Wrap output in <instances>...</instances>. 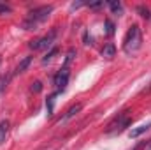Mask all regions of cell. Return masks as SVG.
I'll return each mask as SVG.
<instances>
[{
    "label": "cell",
    "mask_w": 151,
    "mask_h": 150,
    "mask_svg": "<svg viewBox=\"0 0 151 150\" xmlns=\"http://www.w3.org/2000/svg\"><path fill=\"white\" fill-rule=\"evenodd\" d=\"M9 129H11L9 120H2V122H0V147L5 143V140H7V136H9Z\"/></svg>",
    "instance_id": "7"
},
{
    "label": "cell",
    "mask_w": 151,
    "mask_h": 150,
    "mask_svg": "<svg viewBox=\"0 0 151 150\" xmlns=\"http://www.w3.org/2000/svg\"><path fill=\"white\" fill-rule=\"evenodd\" d=\"M100 55L106 58V60H111L114 55H116V48H114L113 42H107L104 48H102V51H100Z\"/></svg>",
    "instance_id": "8"
},
{
    "label": "cell",
    "mask_w": 151,
    "mask_h": 150,
    "mask_svg": "<svg viewBox=\"0 0 151 150\" xmlns=\"http://www.w3.org/2000/svg\"><path fill=\"white\" fill-rule=\"evenodd\" d=\"M84 44H93L91 37H88V34H84Z\"/></svg>",
    "instance_id": "21"
},
{
    "label": "cell",
    "mask_w": 151,
    "mask_h": 150,
    "mask_svg": "<svg viewBox=\"0 0 151 150\" xmlns=\"http://www.w3.org/2000/svg\"><path fill=\"white\" fill-rule=\"evenodd\" d=\"M9 12H11V7L7 4H2L0 2V14H9Z\"/></svg>",
    "instance_id": "18"
},
{
    "label": "cell",
    "mask_w": 151,
    "mask_h": 150,
    "mask_svg": "<svg viewBox=\"0 0 151 150\" xmlns=\"http://www.w3.org/2000/svg\"><path fill=\"white\" fill-rule=\"evenodd\" d=\"M74 58H76V50H74V48H70V50L67 51V57H65V62H63V67H67V69H69Z\"/></svg>",
    "instance_id": "13"
},
{
    "label": "cell",
    "mask_w": 151,
    "mask_h": 150,
    "mask_svg": "<svg viewBox=\"0 0 151 150\" xmlns=\"http://www.w3.org/2000/svg\"><path fill=\"white\" fill-rule=\"evenodd\" d=\"M32 64V57H25L19 64H18V67H16V71H14V74H21V73H25L27 69H28V66Z\"/></svg>",
    "instance_id": "10"
},
{
    "label": "cell",
    "mask_w": 151,
    "mask_h": 150,
    "mask_svg": "<svg viewBox=\"0 0 151 150\" xmlns=\"http://www.w3.org/2000/svg\"><path fill=\"white\" fill-rule=\"evenodd\" d=\"M58 94L55 92L53 95H49L47 97V101H46V108H47V117H51L53 115V108H55V97H56Z\"/></svg>",
    "instance_id": "11"
},
{
    "label": "cell",
    "mask_w": 151,
    "mask_h": 150,
    "mask_svg": "<svg viewBox=\"0 0 151 150\" xmlns=\"http://www.w3.org/2000/svg\"><path fill=\"white\" fill-rule=\"evenodd\" d=\"M58 36V30L56 28H51L49 30V34H46L44 37L40 39H35V41H30V50H34V51H39V50H46V48H51L53 46V42H55V39Z\"/></svg>",
    "instance_id": "4"
},
{
    "label": "cell",
    "mask_w": 151,
    "mask_h": 150,
    "mask_svg": "<svg viewBox=\"0 0 151 150\" xmlns=\"http://www.w3.org/2000/svg\"><path fill=\"white\" fill-rule=\"evenodd\" d=\"M135 11H137V12H139V16H142L144 20H150V18H151V11L146 7V5H137V7H135Z\"/></svg>",
    "instance_id": "12"
},
{
    "label": "cell",
    "mask_w": 151,
    "mask_h": 150,
    "mask_svg": "<svg viewBox=\"0 0 151 150\" xmlns=\"http://www.w3.org/2000/svg\"><path fill=\"white\" fill-rule=\"evenodd\" d=\"M106 28H107L106 32H107L109 36H113V34H114V25L111 23V21H109V20H106Z\"/></svg>",
    "instance_id": "17"
},
{
    "label": "cell",
    "mask_w": 151,
    "mask_h": 150,
    "mask_svg": "<svg viewBox=\"0 0 151 150\" xmlns=\"http://www.w3.org/2000/svg\"><path fill=\"white\" fill-rule=\"evenodd\" d=\"M132 124V117H128L127 113H119L116 118H113L106 129V134H119L121 131H125L128 125Z\"/></svg>",
    "instance_id": "3"
},
{
    "label": "cell",
    "mask_w": 151,
    "mask_h": 150,
    "mask_svg": "<svg viewBox=\"0 0 151 150\" xmlns=\"http://www.w3.org/2000/svg\"><path fill=\"white\" fill-rule=\"evenodd\" d=\"M53 12V5H40V7H35L32 9L27 18L23 20V28L25 30H37L39 25H42Z\"/></svg>",
    "instance_id": "1"
},
{
    "label": "cell",
    "mask_w": 151,
    "mask_h": 150,
    "mask_svg": "<svg viewBox=\"0 0 151 150\" xmlns=\"http://www.w3.org/2000/svg\"><path fill=\"white\" fill-rule=\"evenodd\" d=\"M40 90H42V83H40V81L32 83V92H40Z\"/></svg>",
    "instance_id": "20"
},
{
    "label": "cell",
    "mask_w": 151,
    "mask_h": 150,
    "mask_svg": "<svg viewBox=\"0 0 151 150\" xmlns=\"http://www.w3.org/2000/svg\"><path fill=\"white\" fill-rule=\"evenodd\" d=\"M141 147H142V143H139V145H135L134 149H130V150H139V149H141Z\"/></svg>",
    "instance_id": "23"
},
{
    "label": "cell",
    "mask_w": 151,
    "mask_h": 150,
    "mask_svg": "<svg viewBox=\"0 0 151 150\" xmlns=\"http://www.w3.org/2000/svg\"><path fill=\"white\" fill-rule=\"evenodd\" d=\"M9 81H11V74H2V76H0V94L7 88Z\"/></svg>",
    "instance_id": "15"
},
{
    "label": "cell",
    "mask_w": 151,
    "mask_h": 150,
    "mask_svg": "<svg viewBox=\"0 0 151 150\" xmlns=\"http://www.w3.org/2000/svg\"><path fill=\"white\" fill-rule=\"evenodd\" d=\"M67 83H69V69H67V67H62V69L58 71V74L55 76L56 94H62V92L67 88Z\"/></svg>",
    "instance_id": "5"
},
{
    "label": "cell",
    "mask_w": 151,
    "mask_h": 150,
    "mask_svg": "<svg viewBox=\"0 0 151 150\" xmlns=\"http://www.w3.org/2000/svg\"><path fill=\"white\" fill-rule=\"evenodd\" d=\"M150 127H151V122H148V124H142V125H139V127L132 129V131L128 133V136H130V138H139V136H141V134H144Z\"/></svg>",
    "instance_id": "9"
},
{
    "label": "cell",
    "mask_w": 151,
    "mask_h": 150,
    "mask_svg": "<svg viewBox=\"0 0 151 150\" xmlns=\"http://www.w3.org/2000/svg\"><path fill=\"white\" fill-rule=\"evenodd\" d=\"M55 55H58V48H56V46H55V48H51V51H49V53H46V57L42 58V64L51 62V60L55 58Z\"/></svg>",
    "instance_id": "16"
},
{
    "label": "cell",
    "mask_w": 151,
    "mask_h": 150,
    "mask_svg": "<svg viewBox=\"0 0 151 150\" xmlns=\"http://www.w3.org/2000/svg\"><path fill=\"white\" fill-rule=\"evenodd\" d=\"M142 150H151V140H150V141H146V143H144V147H142Z\"/></svg>",
    "instance_id": "22"
},
{
    "label": "cell",
    "mask_w": 151,
    "mask_h": 150,
    "mask_svg": "<svg viewBox=\"0 0 151 150\" xmlns=\"http://www.w3.org/2000/svg\"><path fill=\"white\" fill-rule=\"evenodd\" d=\"M142 44V34H141V27L137 23L130 25L128 30H127V36L123 39V51L127 55H132L135 53Z\"/></svg>",
    "instance_id": "2"
},
{
    "label": "cell",
    "mask_w": 151,
    "mask_h": 150,
    "mask_svg": "<svg viewBox=\"0 0 151 150\" xmlns=\"http://www.w3.org/2000/svg\"><path fill=\"white\" fill-rule=\"evenodd\" d=\"M107 5H109V9L113 11L114 14H118V16H119V14H121V11H123L121 4H119V2H116V0H113V2H109Z\"/></svg>",
    "instance_id": "14"
},
{
    "label": "cell",
    "mask_w": 151,
    "mask_h": 150,
    "mask_svg": "<svg viewBox=\"0 0 151 150\" xmlns=\"http://www.w3.org/2000/svg\"><path fill=\"white\" fill-rule=\"evenodd\" d=\"M81 108H83V104H79V103H77V104H74V106H70V108L67 110V113H65V115L62 117V120H60L58 124L62 125V124H65V122H69L70 118H74L76 115H77V113L81 111Z\"/></svg>",
    "instance_id": "6"
},
{
    "label": "cell",
    "mask_w": 151,
    "mask_h": 150,
    "mask_svg": "<svg viewBox=\"0 0 151 150\" xmlns=\"http://www.w3.org/2000/svg\"><path fill=\"white\" fill-rule=\"evenodd\" d=\"M88 7L90 9H100V7H104V2H91V4H88Z\"/></svg>",
    "instance_id": "19"
}]
</instances>
